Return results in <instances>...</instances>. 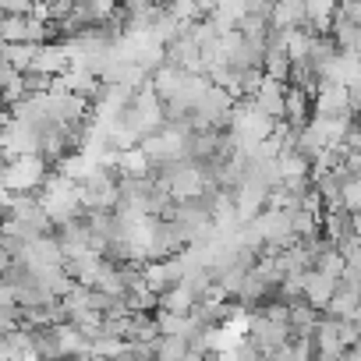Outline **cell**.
<instances>
[{
	"instance_id": "1",
	"label": "cell",
	"mask_w": 361,
	"mask_h": 361,
	"mask_svg": "<svg viewBox=\"0 0 361 361\" xmlns=\"http://www.w3.org/2000/svg\"><path fill=\"white\" fill-rule=\"evenodd\" d=\"M266 4H276V0H266Z\"/></svg>"
}]
</instances>
